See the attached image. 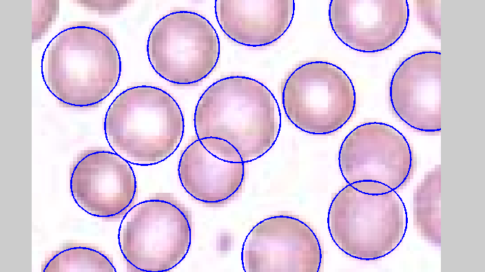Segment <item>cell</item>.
I'll return each mask as SVG.
<instances>
[{"mask_svg": "<svg viewBox=\"0 0 485 272\" xmlns=\"http://www.w3.org/2000/svg\"><path fill=\"white\" fill-rule=\"evenodd\" d=\"M120 73L112 33L91 21L65 27L52 41L44 62L46 85L67 107H98L116 87Z\"/></svg>", "mask_w": 485, "mask_h": 272, "instance_id": "6da1fadb", "label": "cell"}, {"mask_svg": "<svg viewBox=\"0 0 485 272\" xmlns=\"http://www.w3.org/2000/svg\"><path fill=\"white\" fill-rule=\"evenodd\" d=\"M194 124L198 138L223 139L245 162L265 154L276 142L280 114L271 92L261 83L244 76L222 79L201 96Z\"/></svg>", "mask_w": 485, "mask_h": 272, "instance_id": "7a4b0ae2", "label": "cell"}, {"mask_svg": "<svg viewBox=\"0 0 485 272\" xmlns=\"http://www.w3.org/2000/svg\"><path fill=\"white\" fill-rule=\"evenodd\" d=\"M396 191L355 182L336 195L327 224L341 251L356 259L373 260L397 248L405 235L407 217Z\"/></svg>", "mask_w": 485, "mask_h": 272, "instance_id": "3957f363", "label": "cell"}, {"mask_svg": "<svg viewBox=\"0 0 485 272\" xmlns=\"http://www.w3.org/2000/svg\"><path fill=\"white\" fill-rule=\"evenodd\" d=\"M182 112L165 91L152 86L128 88L112 103L104 128L110 145L132 160L159 163L172 154L183 133Z\"/></svg>", "mask_w": 485, "mask_h": 272, "instance_id": "277c9868", "label": "cell"}, {"mask_svg": "<svg viewBox=\"0 0 485 272\" xmlns=\"http://www.w3.org/2000/svg\"><path fill=\"white\" fill-rule=\"evenodd\" d=\"M282 103L296 127L309 134H327L350 119L355 92L341 68L327 61H311L299 66L286 80Z\"/></svg>", "mask_w": 485, "mask_h": 272, "instance_id": "5b68a950", "label": "cell"}, {"mask_svg": "<svg viewBox=\"0 0 485 272\" xmlns=\"http://www.w3.org/2000/svg\"><path fill=\"white\" fill-rule=\"evenodd\" d=\"M147 50L152 66L161 77L176 84H190L213 70L220 45L216 32L203 17L175 12L154 26Z\"/></svg>", "mask_w": 485, "mask_h": 272, "instance_id": "8992f818", "label": "cell"}, {"mask_svg": "<svg viewBox=\"0 0 485 272\" xmlns=\"http://www.w3.org/2000/svg\"><path fill=\"white\" fill-rule=\"evenodd\" d=\"M187 215L176 204L157 197L139 205L123 228L121 249L131 271L172 269L190 246Z\"/></svg>", "mask_w": 485, "mask_h": 272, "instance_id": "52a82bcc", "label": "cell"}, {"mask_svg": "<svg viewBox=\"0 0 485 272\" xmlns=\"http://www.w3.org/2000/svg\"><path fill=\"white\" fill-rule=\"evenodd\" d=\"M338 162L348 184L364 182L394 191L408 182L413 168L406 138L393 126L379 122L353 129L341 145Z\"/></svg>", "mask_w": 485, "mask_h": 272, "instance_id": "ba28073f", "label": "cell"}, {"mask_svg": "<svg viewBox=\"0 0 485 272\" xmlns=\"http://www.w3.org/2000/svg\"><path fill=\"white\" fill-rule=\"evenodd\" d=\"M322 258L312 229L289 216H274L258 223L242 249L247 272H318Z\"/></svg>", "mask_w": 485, "mask_h": 272, "instance_id": "9c48e42d", "label": "cell"}, {"mask_svg": "<svg viewBox=\"0 0 485 272\" xmlns=\"http://www.w3.org/2000/svg\"><path fill=\"white\" fill-rule=\"evenodd\" d=\"M70 192L88 213L102 219L122 218L132 206L136 182L130 165L104 149L81 152L70 172Z\"/></svg>", "mask_w": 485, "mask_h": 272, "instance_id": "30bf717a", "label": "cell"}, {"mask_svg": "<svg viewBox=\"0 0 485 272\" xmlns=\"http://www.w3.org/2000/svg\"><path fill=\"white\" fill-rule=\"evenodd\" d=\"M409 10L405 0H332L329 21L338 38L362 52L387 50L404 34Z\"/></svg>", "mask_w": 485, "mask_h": 272, "instance_id": "8fae6325", "label": "cell"}, {"mask_svg": "<svg viewBox=\"0 0 485 272\" xmlns=\"http://www.w3.org/2000/svg\"><path fill=\"white\" fill-rule=\"evenodd\" d=\"M389 99L397 116L411 127L440 132V52L422 51L403 61L390 81Z\"/></svg>", "mask_w": 485, "mask_h": 272, "instance_id": "7c38bea8", "label": "cell"}, {"mask_svg": "<svg viewBox=\"0 0 485 272\" xmlns=\"http://www.w3.org/2000/svg\"><path fill=\"white\" fill-rule=\"evenodd\" d=\"M245 163L227 141L212 137L198 138L180 157L179 178L195 199L209 204L222 203L241 187Z\"/></svg>", "mask_w": 485, "mask_h": 272, "instance_id": "4fadbf2b", "label": "cell"}, {"mask_svg": "<svg viewBox=\"0 0 485 272\" xmlns=\"http://www.w3.org/2000/svg\"><path fill=\"white\" fill-rule=\"evenodd\" d=\"M292 0H217L215 12L223 32L234 41L263 46L278 40L293 17Z\"/></svg>", "mask_w": 485, "mask_h": 272, "instance_id": "5bb4252c", "label": "cell"}, {"mask_svg": "<svg viewBox=\"0 0 485 272\" xmlns=\"http://www.w3.org/2000/svg\"><path fill=\"white\" fill-rule=\"evenodd\" d=\"M42 272H114L112 258L90 244L67 242L52 251L41 266Z\"/></svg>", "mask_w": 485, "mask_h": 272, "instance_id": "9a60e30c", "label": "cell"}, {"mask_svg": "<svg viewBox=\"0 0 485 272\" xmlns=\"http://www.w3.org/2000/svg\"><path fill=\"white\" fill-rule=\"evenodd\" d=\"M415 223L420 236L429 242H441L440 165L429 171L413 194Z\"/></svg>", "mask_w": 485, "mask_h": 272, "instance_id": "2e32d148", "label": "cell"}, {"mask_svg": "<svg viewBox=\"0 0 485 272\" xmlns=\"http://www.w3.org/2000/svg\"><path fill=\"white\" fill-rule=\"evenodd\" d=\"M32 41L39 40L50 30L59 14V1H32Z\"/></svg>", "mask_w": 485, "mask_h": 272, "instance_id": "e0dca14e", "label": "cell"}, {"mask_svg": "<svg viewBox=\"0 0 485 272\" xmlns=\"http://www.w3.org/2000/svg\"><path fill=\"white\" fill-rule=\"evenodd\" d=\"M440 1H416L421 21L431 33L440 36Z\"/></svg>", "mask_w": 485, "mask_h": 272, "instance_id": "ac0fdd59", "label": "cell"}, {"mask_svg": "<svg viewBox=\"0 0 485 272\" xmlns=\"http://www.w3.org/2000/svg\"><path fill=\"white\" fill-rule=\"evenodd\" d=\"M72 2L99 14H116L123 7L132 3L130 1H73Z\"/></svg>", "mask_w": 485, "mask_h": 272, "instance_id": "d6986e66", "label": "cell"}]
</instances>
